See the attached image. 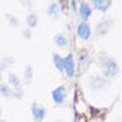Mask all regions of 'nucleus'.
Returning <instances> with one entry per match:
<instances>
[{
  "mask_svg": "<svg viewBox=\"0 0 122 122\" xmlns=\"http://www.w3.org/2000/svg\"><path fill=\"white\" fill-rule=\"evenodd\" d=\"M103 71H104V75L111 78V76H115L118 74V65L114 60H106L103 62Z\"/></svg>",
  "mask_w": 122,
  "mask_h": 122,
  "instance_id": "f257e3e1",
  "label": "nucleus"
},
{
  "mask_svg": "<svg viewBox=\"0 0 122 122\" xmlns=\"http://www.w3.org/2000/svg\"><path fill=\"white\" fill-rule=\"evenodd\" d=\"M76 33H78V36L82 39V40H87V39H90L92 36V29L90 26H89V24L82 21V22L78 24V28H76Z\"/></svg>",
  "mask_w": 122,
  "mask_h": 122,
  "instance_id": "f03ea898",
  "label": "nucleus"
},
{
  "mask_svg": "<svg viewBox=\"0 0 122 122\" xmlns=\"http://www.w3.org/2000/svg\"><path fill=\"white\" fill-rule=\"evenodd\" d=\"M62 71H65V74L68 78H72L75 74V64H74V56L68 54L64 58V65H62Z\"/></svg>",
  "mask_w": 122,
  "mask_h": 122,
  "instance_id": "7ed1b4c3",
  "label": "nucleus"
},
{
  "mask_svg": "<svg viewBox=\"0 0 122 122\" xmlns=\"http://www.w3.org/2000/svg\"><path fill=\"white\" fill-rule=\"evenodd\" d=\"M53 101L57 104V106H61L64 101H65V96H67V90H65V86H60L57 89H54L53 93Z\"/></svg>",
  "mask_w": 122,
  "mask_h": 122,
  "instance_id": "20e7f679",
  "label": "nucleus"
},
{
  "mask_svg": "<svg viewBox=\"0 0 122 122\" xmlns=\"http://www.w3.org/2000/svg\"><path fill=\"white\" fill-rule=\"evenodd\" d=\"M30 112H32V117H33L35 121L36 122H42L43 119H45V117H46V108L38 106V104H32V110H30Z\"/></svg>",
  "mask_w": 122,
  "mask_h": 122,
  "instance_id": "39448f33",
  "label": "nucleus"
},
{
  "mask_svg": "<svg viewBox=\"0 0 122 122\" xmlns=\"http://www.w3.org/2000/svg\"><path fill=\"white\" fill-rule=\"evenodd\" d=\"M79 14H81V17L83 18L85 21H86L87 18H90V15H92L90 4L86 3V1H82V3L79 4Z\"/></svg>",
  "mask_w": 122,
  "mask_h": 122,
  "instance_id": "423d86ee",
  "label": "nucleus"
},
{
  "mask_svg": "<svg viewBox=\"0 0 122 122\" xmlns=\"http://www.w3.org/2000/svg\"><path fill=\"white\" fill-rule=\"evenodd\" d=\"M93 6L100 10V11H106L107 8L111 6V1L110 0H94L93 1Z\"/></svg>",
  "mask_w": 122,
  "mask_h": 122,
  "instance_id": "0eeeda50",
  "label": "nucleus"
},
{
  "mask_svg": "<svg viewBox=\"0 0 122 122\" xmlns=\"http://www.w3.org/2000/svg\"><path fill=\"white\" fill-rule=\"evenodd\" d=\"M110 26H111V21H101L97 25V35H104L106 32H108Z\"/></svg>",
  "mask_w": 122,
  "mask_h": 122,
  "instance_id": "6e6552de",
  "label": "nucleus"
},
{
  "mask_svg": "<svg viewBox=\"0 0 122 122\" xmlns=\"http://www.w3.org/2000/svg\"><path fill=\"white\" fill-rule=\"evenodd\" d=\"M58 11H60V4H57V3H50V4H49V7H47V14L50 15V17H57Z\"/></svg>",
  "mask_w": 122,
  "mask_h": 122,
  "instance_id": "1a4fd4ad",
  "label": "nucleus"
},
{
  "mask_svg": "<svg viewBox=\"0 0 122 122\" xmlns=\"http://www.w3.org/2000/svg\"><path fill=\"white\" fill-rule=\"evenodd\" d=\"M54 43L58 47H67L68 46V39L64 35H57V36H54Z\"/></svg>",
  "mask_w": 122,
  "mask_h": 122,
  "instance_id": "9d476101",
  "label": "nucleus"
},
{
  "mask_svg": "<svg viewBox=\"0 0 122 122\" xmlns=\"http://www.w3.org/2000/svg\"><path fill=\"white\" fill-rule=\"evenodd\" d=\"M26 24H28L29 28H35L38 25V15L35 13H29L28 17H26Z\"/></svg>",
  "mask_w": 122,
  "mask_h": 122,
  "instance_id": "9b49d317",
  "label": "nucleus"
},
{
  "mask_svg": "<svg viewBox=\"0 0 122 122\" xmlns=\"http://www.w3.org/2000/svg\"><path fill=\"white\" fill-rule=\"evenodd\" d=\"M92 86H93V89H100L101 86H104V81L100 78V76H93L90 81Z\"/></svg>",
  "mask_w": 122,
  "mask_h": 122,
  "instance_id": "f8f14e48",
  "label": "nucleus"
},
{
  "mask_svg": "<svg viewBox=\"0 0 122 122\" xmlns=\"http://www.w3.org/2000/svg\"><path fill=\"white\" fill-rule=\"evenodd\" d=\"M53 61H54V65L57 67V68L60 69V71H62V65H64V58H61L60 56L57 53L53 54Z\"/></svg>",
  "mask_w": 122,
  "mask_h": 122,
  "instance_id": "ddd939ff",
  "label": "nucleus"
},
{
  "mask_svg": "<svg viewBox=\"0 0 122 122\" xmlns=\"http://www.w3.org/2000/svg\"><path fill=\"white\" fill-rule=\"evenodd\" d=\"M8 82L13 85V86H15V87H18V86L21 85V81H20V78L15 75V74H10V75H8Z\"/></svg>",
  "mask_w": 122,
  "mask_h": 122,
  "instance_id": "4468645a",
  "label": "nucleus"
},
{
  "mask_svg": "<svg viewBox=\"0 0 122 122\" xmlns=\"http://www.w3.org/2000/svg\"><path fill=\"white\" fill-rule=\"evenodd\" d=\"M0 93H1L4 97H8V96H11V89L8 87L7 85L1 83V85H0Z\"/></svg>",
  "mask_w": 122,
  "mask_h": 122,
  "instance_id": "2eb2a0df",
  "label": "nucleus"
},
{
  "mask_svg": "<svg viewBox=\"0 0 122 122\" xmlns=\"http://www.w3.org/2000/svg\"><path fill=\"white\" fill-rule=\"evenodd\" d=\"M86 58H87V51L86 50H81L79 51V58H78L79 60V64H83Z\"/></svg>",
  "mask_w": 122,
  "mask_h": 122,
  "instance_id": "dca6fc26",
  "label": "nucleus"
},
{
  "mask_svg": "<svg viewBox=\"0 0 122 122\" xmlns=\"http://www.w3.org/2000/svg\"><path fill=\"white\" fill-rule=\"evenodd\" d=\"M30 76H32V69H30V67H28V68H26V78H28V82L30 81Z\"/></svg>",
  "mask_w": 122,
  "mask_h": 122,
  "instance_id": "f3484780",
  "label": "nucleus"
},
{
  "mask_svg": "<svg viewBox=\"0 0 122 122\" xmlns=\"http://www.w3.org/2000/svg\"><path fill=\"white\" fill-rule=\"evenodd\" d=\"M8 18H10V20H11V21H10V22L13 24V25H14V26H18V22H17V18H15V17H13V18H11V17H10V15H8Z\"/></svg>",
  "mask_w": 122,
  "mask_h": 122,
  "instance_id": "a211bd4d",
  "label": "nucleus"
},
{
  "mask_svg": "<svg viewBox=\"0 0 122 122\" xmlns=\"http://www.w3.org/2000/svg\"><path fill=\"white\" fill-rule=\"evenodd\" d=\"M0 82H1V72H0Z\"/></svg>",
  "mask_w": 122,
  "mask_h": 122,
  "instance_id": "6ab92c4d",
  "label": "nucleus"
},
{
  "mask_svg": "<svg viewBox=\"0 0 122 122\" xmlns=\"http://www.w3.org/2000/svg\"><path fill=\"white\" fill-rule=\"evenodd\" d=\"M0 122H6V121H0Z\"/></svg>",
  "mask_w": 122,
  "mask_h": 122,
  "instance_id": "aec40b11",
  "label": "nucleus"
},
{
  "mask_svg": "<svg viewBox=\"0 0 122 122\" xmlns=\"http://www.w3.org/2000/svg\"><path fill=\"white\" fill-rule=\"evenodd\" d=\"M56 122H60V121H56Z\"/></svg>",
  "mask_w": 122,
  "mask_h": 122,
  "instance_id": "412c9836",
  "label": "nucleus"
}]
</instances>
